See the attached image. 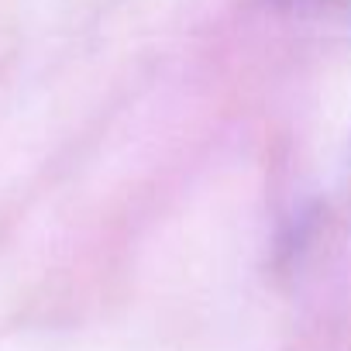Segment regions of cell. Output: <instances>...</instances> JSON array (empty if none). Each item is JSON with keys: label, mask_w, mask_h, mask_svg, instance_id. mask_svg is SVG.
I'll list each match as a JSON object with an SVG mask.
<instances>
[{"label": "cell", "mask_w": 351, "mask_h": 351, "mask_svg": "<svg viewBox=\"0 0 351 351\" xmlns=\"http://www.w3.org/2000/svg\"><path fill=\"white\" fill-rule=\"evenodd\" d=\"M276 4L286 8V11H300V14H310V18H327V21H337V25L351 28V0H276Z\"/></svg>", "instance_id": "6da1fadb"}]
</instances>
